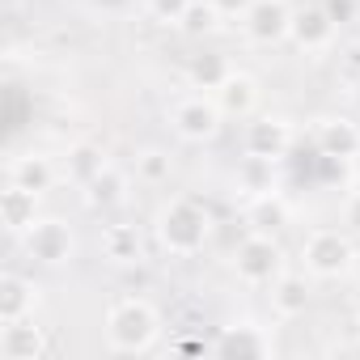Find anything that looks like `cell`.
Returning <instances> with one entry per match:
<instances>
[{
	"instance_id": "obj_2",
	"label": "cell",
	"mask_w": 360,
	"mask_h": 360,
	"mask_svg": "<svg viewBox=\"0 0 360 360\" xmlns=\"http://www.w3.org/2000/svg\"><path fill=\"white\" fill-rule=\"evenodd\" d=\"M102 330H106V347L110 352H119V356H144L161 339V314L144 297H119L106 309Z\"/></svg>"
},
{
	"instance_id": "obj_18",
	"label": "cell",
	"mask_w": 360,
	"mask_h": 360,
	"mask_svg": "<svg viewBox=\"0 0 360 360\" xmlns=\"http://www.w3.org/2000/svg\"><path fill=\"white\" fill-rule=\"evenodd\" d=\"M56 178H60V169H56V161L47 157V153H18L13 161H9V183H18V187H26V191H51L56 187Z\"/></svg>"
},
{
	"instance_id": "obj_7",
	"label": "cell",
	"mask_w": 360,
	"mask_h": 360,
	"mask_svg": "<svg viewBox=\"0 0 360 360\" xmlns=\"http://www.w3.org/2000/svg\"><path fill=\"white\" fill-rule=\"evenodd\" d=\"M335 34H339V22L330 18L326 0H305V5L292 9V22H288V43L305 56H322L335 47Z\"/></svg>"
},
{
	"instance_id": "obj_25",
	"label": "cell",
	"mask_w": 360,
	"mask_h": 360,
	"mask_svg": "<svg viewBox=\"0 0 360 360\" xmlns=\"http://www.w3.org/2000/svg\"><path fill=\"white\" fill-rule=\"evenodd\" d=\"M169 174H174V157L165 148H140L136 153V178L148 187H161L169 183Z\"/></svg>"
},
{
	"instance_id": "obj_22",
	"label": "cell",
	"mask_w": 360,
	"mask_h": 360,
	"mask_svg": "<svg viewBox=\"0 0 360 360\" xmlns=\"http://www.w3.org/2000/svg\"><path fill=\"white\" fill-rule=\"evenodd\" d=\"M276 161H267V157H242L238 161V174H233V183H238V191L242 195H263V191H276Z\"/></svg>"
},
{
	"instance_id": "obj_13",
	"label": "cell",
	"mask_w": 360,
	"mask_h": 360,
	"mask_svg": "<svg viewBox=\"0 0 360 360\" xmlns=\"http://www.w3.org/2000/svg\"><path fill=\"white\" fill-rule=\"evenodd\" d=\"M212 98H217V106H221L225 119H250V115L259 110V81H255L250 72L233 68V72L212 89Z\"/></svg>"
},
{
	"instance_id": "obj_28",
	"label": "cell",
	"mask_w": 360,
	"mask_h": 360,
	"mask_svg": "<svg viewBox=\"0 0 360 360\" xmlns=\"http://www.w3.org/2000/svg\"><path fill=\"white\" fill-rule=\"evenodd\" d=\"M212 5L221 9V18H225V22H242V18L250 13L255 0H212Z\"/></svg>"
},
{
	"instance_id": "obj_21",
	"label": "cell",
	"mask_w": 360,
	"mask_h": 360,
	"mask_svg": "<svg viewBox=\"0 0 360 360\" xmlns=\"http://www.w3.org/2000/svg\"><path fill=\"white\" fill-rule=\"evenodd\" d=\"M314 292H309V280L297 276V271H284L276 284H271V314L276 318H301L309 309Z\"/></svg>"
},
{
	"instance_id": "obj_16",
	"label": "cell",
	"mask_w": 360,
	"mask_h": 360,
	"mask_svg": "<svg viewBox=\"0 0 360 360\" xmlns=\"http://www.w3.org/2000/svg\"><path fill=\"white\" fill-rule=\"evenodd\" d=\"M127 191H131V178H127V169H119L115 161L94 178V183H85V187H81L85 208H94V212H110V208L127 204Z\"/></svg>"
},
{
	"instance_id": "obj_30",
	"label": "cell",
	"mask_w": 360,
	"mask_h": 360,
	"mask_svg": "<svg viewBox=\"0 0 360 360\" xmlns=\"http://www.w3.org/2000/svg\"><path fill=\"white\" fill-rule=\"evenodd\" d=\"M352 106H356V115H360V85L352 89Z\"/></svg>"
},
{
	"instance_id": "obj_29",
	"label": "cell",
	"mask_w": 360,
	"mask_h": 360,
	"mask_svg": "<svg viewBox=\"0 0 360 360\" xmlns=\"http://www.w3.org/2000/svg\"><path fill=\"white\" fill-rule=\"evenodd\" d=\"M326 9H330L335 22H347V18L356 13V0H326Z\"/></svg>"
},
{
	"instance_id": "obj_10",
	"label": "cell",
	"mask_w": 360,
	"mask_h": 360,
	"mask_svg": "<svg viewBox=\"0 0 360 360\" xmlns=\"http://www.w3.org/2000/svg\"><path fill=\"white\" fill-rule=\"evenodd\" d=\"M288 22H292V9L284 0H255L250 13L242 18V30L255 47H280L288 43Z\"/></svg>"
},
{
	"instance_id": "obj_24",
	"label": "cell",
	"mask_w": 360,
	"mask_h": 360,
	"mask_svg": "<svg viewBox=\"0 0 360 360\" xmlns=\"http://www.w3.org/2000/svg\"><path fill=\"white\" fill-rule=\"evenodd\" d=\"M221 9L212 5V0H191V9H187V18L178 22V30H183L187 39H208V34H217L221 30Z\"/></svg>"
},
{
	"instance_id": "obj_5",
	"label": "cell",
	"mask_w": 360,
	"mask_h": 360,
	"mask_svg": "<svg viewBox=\"0 0 360 360\" xmlns=\"http://www.w3.org/2000/svg\"><path fill=\"white\" fill-rule=\"evenodd\" d=\"M22 250L39 267H64V263L77 259V229L68 221H60V217H39L22 233Z\"/></svg>"
},
{
	"instance_id": "obj_11",
	"label": "cell",
	"mask_w": 360,
	"mask_h": 360,
	"mask_svg": "<svg viewBox=\"0 0 360 360\" xmlns=\"http://www.w3.org/2000/svg\"><path fill=\"white\" fill-rule=\"evenodd\" d=\"M314 144L330 161H352V157H360V123H352L343 115H326L314 127Z\"/></svg>"
},
{
	"instance_id": "obj_4",
	"label": "cell",
	"mask_w": 360,
	"mask_h": 360,
	"mask_svg": "<svg viewBox=\"0 0 360 360\" xmlns=\"http://www.w3.org/2000/svg\"><path fill=\"white\" fill-rule=\"evenodd\" d=\"M301 263L318 280H343L356 267V238L347 229H314L301 242Z\"/></svg>"
},
{
	"instance_id": "obj_9",
	"label": "cell",
	"mask_w": 360,
	"mask_h": 360,
	"mask_svg": "<svg viewBox=\"0 0 360 360\" xmlns=\"http://www.w3.org/2000/svg\"><path fill=\"white\" fill-rule=\"evenodd\" d=\"M292 140H297V131H292V123L284 115H250V123L242 131V153L280 161V157H288Z\"/></svg>"
},
{
	"instance_id": "obj_6",
	"label": "cell",
	"mask_w": 360,
	"mask_h": 360,
	"mask_svg": "<svg viewBox=\"0 0 360 360\" xmlns=\"http://www.w3.org/2000/svg\"><path fill=\"white\" fill-rule=\"evenodd\" d=\"M221 123H225V115H221V106H217L212 94H187V98H178L169 106V127H174L178 140H187V144L217 140Z\"/></svg>"
},
{
	"instance_id": "obj_1",
	"label": "cell",
	"mask_w": 360,
	"mask_h": 360,
	"mask_svg": "<svg viewBox=\"0 0 360 360\" xmlns=\"http://www.w3.org/2000/svg\"><path fill=\"white\" fill-rule=\"evenodd\" d=\"M153 233H157V246L169 259H195L208 246V238H212V212L200 200H191V195H174L157 212Z\"/></svg>"
},
{
	"instance_id": "obj_17",
	"label": "cell",
	"mask_w": 360,
	"mask_h": 360,
	"mask_svg": "<svg viewBox=\"0 0 360 360\" xmlns=\"http://www.w3.org/2000/svg\"><path fill=\"white\" fill-rule=\"evenodd\" d=\"M39 191H26L18 183H5V191H0V225H5L13 238H22L34 221H39Z\"/></svg>"
},
{
	"instance_id": "obj_26",
	"label": "cell",
	"mask_w": 360,
	"mask_h": 360,
	"mask_svg": "<svg viewBox=\"0 0 360 360\" xmlns=\"http://www.w3.org/2000/svg\"><path fill=\"white\" fill-rule=\"evenodd\" d=\"M187 9H191V0H144V13L157 26H178L187 18Z\"/></svg>"
},
{
	"instance_id": "obj_20",
	"label": "cell",
	"mask_w": 360,
	"mask_h": 360,
	"mask_svg": "<svg viewBox=\"0 0 360 360\" xmlns=\"http://www.w3.org/2000/svg\"><path fill=\"white\" fill-rule=\"evenodd\" d=\"M288 221H292V208H288V200L280 195V191H263V195H250V204H246V225L250 229H259V233H284L288 229Z\"/></svg>"
},
{
	"instance_id": "obj_23",
	"label": "cell",
	"mask_w": 360,
	"mask_h": 360,
	"mask_svg": "<svg viewBox=\"0 0 360 360\" xmlns=\"http://www.w3.org/2000/svg\"><path fill=\"white\" fill-rule=\"evenodd\" d=\"M229 72H233V64H229L221 51H200V56H191V64H187V81H191L195 89H204V94H212Z\"/></svg>"
},
{
	"instance_id": "obj_12",
	"label": "cell",
	"mask_w": 360,
	"mask_h": 360,
	"mask_svg": "<svg viewBox=\"0 0 360 360\" xmlns=\"http://www.w3.org/2000/svg\"><path fill=\"white\" fill-rule=\"evenodd\" d=\"M43 305V288L18 271H5L0 276V322H22V318H34Z\"/></svg>"
},
{
	"instance_id": "obj_27",
	"label": "cell",
	"mask_w": 360,
	"mask_h": 360,
	"mask_svg": "<svg viewBox=\"0 0 360 360\" xmlns=\"http://www.w3.org/2000/svg\"><path fill=\"white\" fill-rule=\"evenodd\" d=\"M343 229H347L352 238H360V191H352V195L343 200Z\"/></svg>"
},
{
	"instance_id": "obj_8",
	"label": "cell",
	"mask_w": 360,
	"mask_h": 360,
	"mask_svg": "<svg viewBox=\"0 0 360 360\" xmlns=\"http://www.w3.org/2000/svg\"><path fill=\"white\" fill-rule=\"evenodd\" d=\"M208 352L221 360H267L276 352V343H271V330L259 322H229L217 330Z\"/></svg>"
},
{
	"instance_id": "obj_3",
	"label": "cell",
	"mask_w": 360,
	"mask_h": 360,
	"mask_svg": "<svg viewBox=\"0 0 360 360\" xmlns=\"http://www.w3.org/2000/svg\"><path fill=\"white\" fill-rule=\"evenodd\" d=\"M233 276L250 288H271L284 271H288V259H284V246L276 233H259L250 229L238 246H233Z\"/></svg>"
},
{
	"instance_id": "obj_14",
	"label": "cell",
	"mask_w": 360,
	"mask_h": 360,
	"mask_svg": "<svg viewBox=\"0 0 360 360\" xmlns=\"http://www.w3.org/2000/svg\"><path fill=\"white\" fill-rule=\"evenodd\" d=\"M0 356L5 360H43L47 356V330L34 326V318L0 322Z\"/></svg>"
},
{
	"instance_id": "obj_15",
	"label": "cell",
	"mask_w": 360,
	"mask_h": 360,
	"mask_svg": "<svg viewBox=\"0 0 360 360\" xmlns=\"http://www.w3.org/2000/svg\"><path fill=\"white\" fill-rule=\"evenodd\" d=\"M102 259L115 267H140L144 263V233L131 221H115L102 229Z\"/></svg>"
},
{
	"instance_id": "obj_31",
	"label": "cell",
	"mask_w": 360,
	"mask_h": 360,
	"mask_svg": "<svg viewBox=\"0 0 360 360\" xmlns=\"http://www.w3.org/2000/svg\"><path fill=\"white\" fill-rule=\"evenodd\" d=\"M352 352H356V356H360V339H356V343H352Z\"/></svg>"
},
{
	"instance_id": "obj_19",
	"label": "cell",
	"mask_w": 360,
	"mask_h": 360,
	"mask_svg": "<svg viewBox=\"0 0 360 360\" xmlns=\"http://www.w3.org/2000/svg\"><path fill=\"white\" fill-rule=\"evenodd\" d=\"M106 165H110V157H106L102 144H94V140H72L68 153H64V178H68L72 187L94 183V178H98Z\"/></svg>"
}]
</instances>
